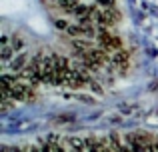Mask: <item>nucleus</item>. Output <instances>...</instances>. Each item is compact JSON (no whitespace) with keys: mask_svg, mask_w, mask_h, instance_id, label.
<instances>
[{"mask_svg":"<svg viewBox=\"0 0 158 152\" xmlns=\"http://www.w3.org/2000/svg\"><path fill=\"white\" fill-rule=\"evenodd\" d=\"M98 44H100V48H104L106 52L122 50V40H120L118 36L110 34L108 30H98Z\"/></svg>","mask_w":158,"mask_h":152,"instance_id":"1","label":"nucleus"},{"mask_svg":"<svg viewBox=\"0 0 158 152\" xmlns=\"http://www.w3.org/2000/svg\"><path fill=\"white\" fill-rule=\"evenodd\" d=\"M110 62L114 64L116 68H126V66H128V62H130V58H128V54H126L124 50H118V52H112Z\"/></svg>","mask_w":158,"mask_h":152,"instance_id":"2","label":"nucleus"},{"mask_svg":"<svg viewBox=\"0 0 158 152\" xmlns=\"http://www.w3.org/2000/svg\"><path fill=\"white\" fill-rule=\"evenodd\" d=\"M12 70L14 72H20V70H24V68L28 66L26 64V54H18V56H14V58H12Z\"/></svg>","mask_w":158,"mask_h":152,"instance_id":"3","label":"nucleus"},{"mask_svg":"<svg viewBox=\"0 0 158 152\" xmlns=\"http://www.w3.org/2000/svg\"><path fill=\"white\" fill-rule=\"evenodd\" d=\"M58 4H60V8L64 12H76V8H78V2L76 0H58Z\"/></svg>","mask_w":158,"mask_h":152,"instance_id":"4","label":"nucleus"},{"mask_svg":"<svg viewBox=\"0 0 158 152\" xmlns=\"http://www.w3.org/2000/svg\"><path fill=\"white\" fill-rule=\"evenodd\" d=\"M12 50H14V48L8 46V38L4 36L2 38V62H8V60L12 58Z\"/></svg>","mask_w":158,"mask_h":152,"instance_id":"5","label":"nucleus"},{"mask_svg":"<svg viewBox=\"0 0 158 152\" xmlns=\"http://www.w3.org/2000/svg\"><path fill=\"white\" fill-rule=\"evenodd\" d=\"M100 8H114V0H96Z\"/></svg>","mask_w":158,"mask_h":152,"instance_id":"6","label":"nucleus"},{"mask_svg":"<svg viewBox=\"0 0 158 152\" xmlns=\"http://www.w3.org/2000/svg\"><path fill=\"white\" fill-rule=\"evenodd\" d=\"M56 28H58V30H68V28H70V24L68 22H66V20H56Z\"/></svg>","mask_w":158,"mask_h":152,"instance_id":"7","label":"nucleus"},{"mask_svg":"<svg viewBox=\"0 0 158 152\" xmlns=\"http://www.w3.org/2000/svg\"><path fill=\"white\" fill-rule=\"evenodd\" d=\"M12 48H14V52L20 50V48H22V40H20V38H14V42H12Z\"/></svg>","mask_w":158,"mask_h":152,"instance_id":"8","label":"nucleus"},{"mask_svg":"<svg viewBox=\"0 0 158 152\" xmlns=\"http://www.w3.org/2000/svg\"><path fill=\"white\" fill-rule=\"evenodd\" d=\"M26 152H42V148H36V146H30V148H26Z\"/></svg>","mask_w":158,"mask_h":152,"instance_id":"9","label":"nucleus"},{"mask_svg":"<svg viewBox=\"0 0 158 152\" xmlns=\"http://www.w3.org/2000/svg\"><path fill=\"white\" fill-rule=\"evenodd\" d=\"M52 152H64V150H62L60 146H56V144H54V148H52Z\"/></svg>","mask_w":158,"mask_h":152,"instance_id":"10","label":"nucleus"}]
</instances>
